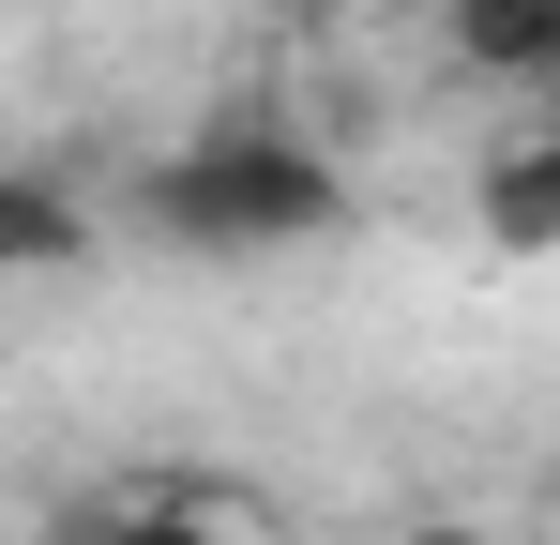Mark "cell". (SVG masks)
Segmentation results:
<instances>
[{
	"label": "cell",
	"mask_w": 560,
	"mask_h": 545,
	"mask_svg": "<svg viewBox=\"0 0 560 545\" xmlns=\"http://www.w3.org/2000/svg\"><path fill=\"white\" fill-rule=\"evenodd\" d=\"M137 228L183 243V258H288V243L349 228V167L273 106H228V121H197L137 167Z\"/></svg>",
	"instance_id": "1"
},
{
	"label": "cell",
	"mask_w": 560,
	"mask_h": 545,
	"mask_svg": "<svg viewBox=\"0 0 560 545\" xmlns=\"http://www.w3.org/2000/svg\"><path fill=\"white\" fill-rule=\"evenodd\" d=\"M469 243L485 258H560V121L469 152Z\"/></svg>",
	"instance_id": "2"
},
{
	"label": "cell",
	"mask_w": 560,
	"mask_h": 545,
	"mask_svg": "<svg viewBox=\"0 0 560 545\" xmlns=\"http://www.w3.org/2000/svg\"><path fill=\"white\" fill-rule=\"evenodd\" d=\"M92 258H106V212L61 167L0 152V288H46V272H92Z\"/></svg>",
	"instance_id": "3"
},
{
	"label": "cell",
	"mask_w": 560,
	"mask_h": 545,
	"mask_svg": "<svg viewBox=\"0 0 560 545\" xmlns=\"http://www.w3.org/2000/svg\"><path fill=\"white\" fill-rule=\"evenodd\" d=\"M440 61H455V77H560V0H455V15H440Z\"/></svg>",
	"instance_id": "4"
},
{
	"label": "cell",
	"mask_w": 560,
	"mask_h": 545,
	"mask_svg": "<svg viewBox=\"0 0 560 545\" xmlns=\"http://www.w3.org/2000/svg\"><path fill=\"white\" fill-rule=\"evenodd\" d=\"M106 545H228V531L197 515V485H121V515H106Z\"/></svg>",
	"instance_id": "5"
},
{
	"label": "cell",
	"mask_w": 560,
	"mask_h": 545,
	"mask_svg": "<svg viewBox=\"0 0 560 545\" xmlns=\"http://www.w3.org/2000/svg\"><path fill=\"white\" fill-rule=\"evenodd\" d=\"M394 545H500V531H485V515H409Z\"/></svg>",
	"instance_id": "6"
},
{
	"label": "cell",
	"mask_w": 560,
	"mask_h": 545,
	"mask_svg": "<svg viewBox=\"0 0 560 545\" xmlns=\"http://www.w3.org/2000/svg\"><path fill=\"white\" fill-rule=\"evenodd\" d=\"M364 15H394V31H440V15H455V0H364Z\"/></svg>",
	"instance_id": "7"
}]
</instances>
